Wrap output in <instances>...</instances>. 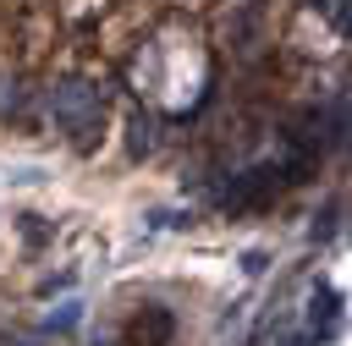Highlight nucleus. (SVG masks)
I'll return each instance as SVG.
<instances>
[{
  "mask_svg": "<svg viewBox=\"0 0 352 346\" xmlns=\"http://www.w3.org/2000/svg\"><path fill=\"white\" fill-rule=\"evenodd\" d=\"M11 115H28V93L11 71H0V121H11Z\"/></svg>",
  "mask_w": 352,
  "mask_h": 346,
  "instance_id": "nucleus-3",
  "label": "nucleus"
},
{
  "mask_svg": "<svg viewBox=\"0 0 352 346\" xmlns=\"http://www.w3.org/2000/svg\"><path fill=\"white\" fill-rule=\"evenodd\" d=\"M38 104H44L50 121H60L66 132H77L72 143H77L82 154L94 148V132L104 126V88L82 82V77H66V82H50V88L38 93Z\"/></svg>",
  "mask_w": 352,
  "mask_h": 346,
  "instance_id": "nucleus-1",
  "label": "nucleus"
},
{
  "mask_svg": "<svg viewBox=\"0 0 352 346\" xmlns=\"http://www.w3.org/2000/svg\"><path fill=\"white\" fill-rule=\"evenodd\" d=\"M126 148H132V154H138V159H143V154H154V148H160V121H154V115H148V110H138V115H132V121H126Z\"/></svg>",
  "mask_w": 352,
  "mask_h": 346,
  "instance_id": "nucleus-2",
  "label": "nucleus"
},
{
  "mask_svg": "<svg viewBox=\"0 0 352 346\" xmlns=\"http://www.w3.org/2000/svg\"><path fill=\"white\" fill-rule=\"evenodd\" d=\"M72 324H77V302H66V308L50 319V330H72Z\"/></svg>",
  "mask_w": 352,
  "mask_h": 346,
  "instance_id": "nucleus-4",
  "label": "nucleus"
}]
</instances>
